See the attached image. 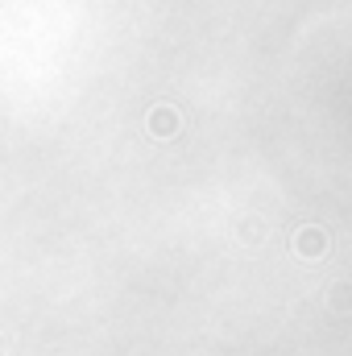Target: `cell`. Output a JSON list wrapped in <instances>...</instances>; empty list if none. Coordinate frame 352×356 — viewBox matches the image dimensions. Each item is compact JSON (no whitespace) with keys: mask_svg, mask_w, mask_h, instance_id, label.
<instances>
[{"mask_svg":"<svg viewBox=\"0 0 352 356\" xmlns=\"http://www.w3.org/2000/svg\"><path fill=\"white\" fill-rule=\"evenodd\" d=\"M323 245H328V241H323V232H319V228H303V232L294 236V253H307V257H319V253H323Z\"/></svg>","mask_w":352,"mask_h":356,"instance_id":"cell-2","label":"cell"},{"mask_svg":"<svg viewBox=\"0 0 352 356\" xmlns=\"http://www.w3.org/2000/svg\"><path fill=\"white\" fill-rule=\"evenodd\" d=\"M150 133H154L158 141H166V137L178 133V112L170 104H154V112H150Z\"/></svg>","mask_w":352,"mask_h":356,"instance_id":"cell-1","label":"cell"}]
</instances>
